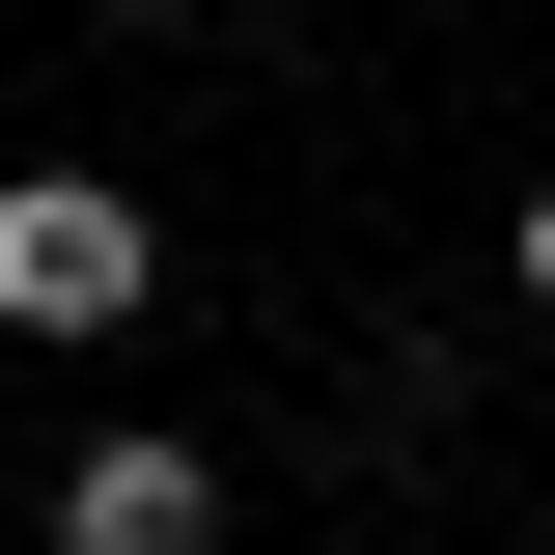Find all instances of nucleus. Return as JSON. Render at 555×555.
Listing matches in <instances>:
<instances>
[{
  "instance_id": "nucleus-1",
  "label": "nucleus",
  "mask_w": 555,
  "mask_h": 555,
  "mask_svg": "<svg viewBox=\"0 0 555 555\" xmlns=\"http://www.w3.org/2000/svg\"><path fill=\"white\" fill-rule=\"evenodd\" d=\"M139 306H167V250L112 167H0V334H139Z\"/></svg>"
},
{
  "instance_id": "nucleus-2",
  "label": "nucleus",
  "mask_w": 555,
  "mask_h": 555,
  "mask_svg": "<svg viewBox=\"0 0 555 555\" xmlns=\"http://www.w3.org/2000/svg\"><path fill=\"white\" fill-rule=\"evenodd\" d=\"M56 555H222V473L139 416V444H83V473H56Z\"/></svg>"
},
{
  "instance_id": "nucleus-3",
  "label": "nucleus",
  "mask_w": 555,
  "mask_h": 555,
  "mask_svg": "<svg viewBox=\"0 0 555 555\" xmlns=\"http://www.w3.org/2000/svg\"><path fill=\"white\" fill-rule=\"evenodd\" d=\"M500 306H528V334H555V195H528V250H500Z\"/></svg>"
},
{
  "instance_id": "nucleus-4",
  "label": "nucleus",
  "mask_w": 555,
  "mask_h": 555,
  "mask_svg": "<svg viewBox=\"0 0 555 555\" xmlns=\"http://www.w3.org/2000/svg\"><path fill=\"white\" fill-rule=\"evenodd\" d=\"M112 28H195V0H112Z\"/></svg>"
}]
</instances>
